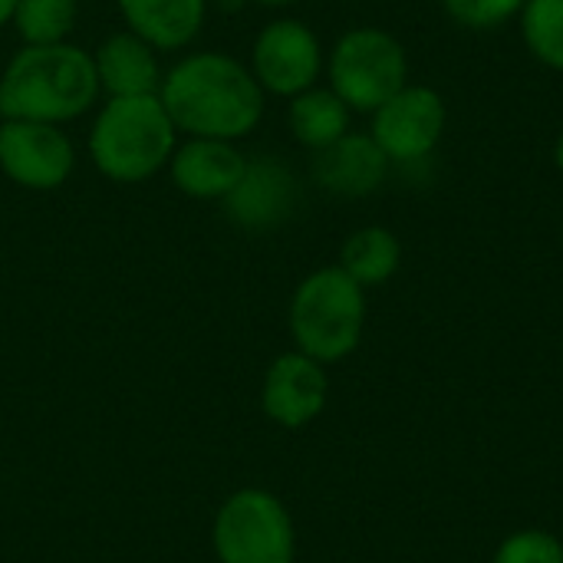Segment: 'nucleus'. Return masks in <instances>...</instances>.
<instances>
[{"mask_svg": "<svg viewBox=\"0 0 563 563\" xmlns=\"http://www.w3.org/2000/svg\"><path fill=\"white\" fill-rule=\"evenodd\" d=\"M175 152V122L158 96H115L99 112L89 155L112 181H145Z\"/></svg>", "mask_w": 563, "mask_h": 563, "instance_id": "obj_3", "label": "nucleus"}, {"mask_svg": "<svg viewBox=\"0 0 563 563\" xmlns=\"http://www.w3.org/2000/svg\"><path fill=\"white\" fill-rule=\"evenodd\" d=\"M297 208V178L294 172L271 155L251 158L241 181L224 198V211L234 224L247 231H271L284 224Z\"/></svg>", "mask_w": 563, "mask_h": 563, "instance_id": "obj_10", "label": "nucleus"}, {"mask_svg": "<svg viewBox=\"0 0 563 563\" xmlns=\"http://www.w3.org/2000/svg\"><path fill=\"white\" fill-rule=\"evenodd\" d=\"M528 0H442L449 16L468 30H495L521 13Z\"/></svg>", "mask_w": 563, "mask_h": 563, "instance_id": "obj_21", "label": "nucleus"}, {"mask_svg": "<svg viewBox=\"0 0 563 563\" xmlns=\"http://www.w3.org/2000/svg\"><path fill=\"white\" fill-rule=\"evenodd\" d=\"M330 396V383L323 373V363L297 353H284L271 363L261 389V406L267 419H274L284 429H303L310 426Z\"/></svg>", "mask_w": 563, "mask_h": 563, "instance_id": "obj_11", "label": "nucleus"}, {"mask_svg": "<svg viewBox=\"0 0 563 563\" xmlns=\"http://www.w3.org/2000/svg\"><path fill=\"white\" fill-rule=\"evenodd\" d=\"M518 16L531 56L563 73V0H528Z\"/></svg>", "mask_w": 563, "mask_h": 563, "instance_id": "obj_18", "label": "nucleus"}, {"mask_svg": "<svg viewBox=\"0 0 563 563\" xmlns=\"http://www.w3.org/2000/svg\"><path fill=\"white\" fill-rule=\"evenodd\" d=\"M129 33L152 49H178L191 43L205 23V0H119Z\"/></svg>", "mask_w": 563, "mask_h": 563, "instance_id": "obj_15", "label": "nucleus"}, {"mask_svg": "<svg viewBox=\"0 0 563 563\" xmlns=\"http://www.w3.org/2000/svg\"><path fill=\"white\" fill-rule=\"evenodd\" d=\"M254 3H264V7H290L297 0H254Z\"/></svg>", "mask_w": 563, "mask_h": 563, "instance_id": "obj_24", "label": "nucleus"}, {"mask_svg": "<svg viewBox=\"0 0 563 563\" xmlns=\"http://www.w3.org/2000/svg\"><path fill=\"white\" fill-rule=\"evenodd\" d=\"M158 99L191 139L234 142L257 129L264 115V89L247 66L228 53L185 56L158 89Z\"/></svg>", "mask_w": 563, "mask_h": 563, "instance_id": "obj_1", "label": "nucleus"}, {"mask_svg": "<svg viewBox=\"0 0 563 563\" xmlns=\"http://www.w3.org/2000/svg\"><path fill=\"white\" fill-rule=\"evenodd\" d=\"M492 563H563V541L541 528L515 531L498 544Z\"/></svg>", "mask_w": 563, "mask_h": 563, "instance_id": "obj_20", "label": "nucleus"}, {"mask_svg": "<svg viewBox=\"0 0 563 563\" xmlns=\"http://www.w3.org/2000/svg\"><path fill=\"white\" fill-rule=\"evenodd\" d=\"M247 158L221 139H191L172 152V181L191 198H228Z\"/></svg>", "mask_w": 563, "mask_h": 563, "instance_id": "obj_13", "label": "nucleus"}, {"mask_svg": "<svg viewBox=\"0 0 563 563\" xmlns=\"http://www.w3.org/2000/svg\"><path fill=\"white\" fill-rule=\"evenodd\" d=\"M389 158L369 132H346L333 145L313 152V178L320 188L343 198L373 195L389 172Z\"/></svg>", "mask_w": 563, "mask_h": 563, "instance_id": "obj_12", "label": "nucleus"}, {"mask_svg": "<svg viewBox=\"0 0 563 563\" xmlns=\"http://www.w3.org/2000/svg\"><path fill=\"white\" fill-rule=\"evenodd\" d=\"M73 162V145L56 125L23 119H7L0 125V168L10 181L33 191H49L69 178Z\"/></svg>", "mask_w": 563, "mask_h": 563, "instance_id": "obj_9", "label": "nucleus"}, {"mask_svg": "<svg viewBox=\"0 0 563 563\" xmlns=\"http://www.w3.org/2000/svg\"><path fill=\"white\" fill-rule=\"evenodd\" d=\"M554 165L561 168V175H563V132L558 135V142H554Z\"/></svg>", "mask_w": 563, "mask_h": 563, "instance_id": "obj_23", "label": "nucleus"}, {"mask_svg": "<svg viewBox=\"0 0 563 563\" xmlns=\"http://www.w3.org/2000/svg\"><path fill=\"white\" fill-rule=\"evenodd\" d=\"M366 327V294L336 264L313 271L290 300V333L303 356L340 363L356 353Z\"/></svg>", "mask_w": 563, "mask_h": 563, "instance_id": "obj_4", "label": "nucleus"}, {"mask_svg": "<svg viewBox=\"0 0 563 563\" xmlns=\"http://www.w3.org/2000/svg\"><path fill=\"white\" fill-rule=\"evenodd\" d=\"M92 63H96L99 89H106L109 99H115V96H158L162 79H165L158 69L155 49L135 33L109 36L96 49Z\"/></svg>", "mask_w": 563, "mask_h": 563, "instance_id": "obj_14", "label": "nucleus"}, {"mask_svg": "<svg viewBox=\"0 0 563 563\" xmlns=\"http://www.w3.org/2000/svg\"><path fill=\"white\" fill-rule=\"evenodd\" d=\"M409 86V56L402 43L379 26L343 33L330 53V89L350 112H376Z\"/></svg>", "mask_w": 563, "mask_h": 563, "instance_id": "obj_5", "label": "nucleus"}, {"mask_svg": "<svg viewBox=\"0 0 563 563\" xmlns=\"http://www.w3.org/2000/svg\"><path fill=\"white\" fill-rule=\"evenodd\" d=\"M76 13V0H16L13 23L26 46H49L69 36Z\"/></svg>", "mask_w": 563, "mask_h": 563, "instance_id": "obj_19", "label": "nucleus"}, {"mask_svg": "<svg viewBox=\"0 0 563 563\" xmlns=\"http://www.w3.org/2000/svg\"><path fill=\"white\" fill-rule=\"evenodd\" d=\"M323 66L317 33L300 20H274L254 40V79L277 96H300L313 89Z\"/></svg>", "mask_w": 563, "mask_h": 563, "instance_id": "obj_8", "label": "nucleus"}, {"mask_svg": "<svg viewBox=\"0 0 563 563\" xmlns=\"http://www.w3.org/2000/svg\"><path fill=\"white\" fill-rule=\"evenodd\" d=\"M214 554L221 563H294L290 511L264 488L234 492L214 518Z\"/></svg>", "mask_w": 563, "mask_h": 563, "instance_id": "obj_6", "label": "nucleus"}, {"mask_svg": "<svg viewBox=\"0 0 563 563\" xmlns=\"http://www.w3.org/2000/svg\"><path fill=\"white\" fill-rule=\"evenodd\" d=\"M99 96L89 53L69 43L23 46L0 76V115L23 122H69Z\"/></svg>", "mask_w": 563, "mask_h": 563, "instance_id": "obj_2", "label": "nucleus"}, {"mask_svg": "<svg viewBox=\"0 0 563 563\" xmlns=\"http://www.w3.org/2000/svg\"><path fill=\"white\" fill-rule=\"evenodd\" d=\"M290 129L294 139L313 152L333 145L350 132V106L333 89H307L290 99Z\"/></svg>", "mask_w": 563, "mask_h": 563, "instance_id": "obj_16", "label": "nucleus"}, {"mask_svg": "<svg viewBox=\"0 0 563 563\" xmlns=\"http://www.w3.org/2000/svg\"><path fill=\"white\" fill-rule=\"evenodd\" d=\"M445 132V102L432 86H402L373 112V139L396 165H412L432 155Z\"/></svg>", "mask_w": 563, "mask_h": 563, "instance_id": "obj_7", "label": "nucleus"}, {"mask_svg": "<svg viewBox=\"0 0 563 563\" xmlns=\"http://www.w3.org/2000/svg\"><path fill=\"white\" fill-rule=\"evenodd\" d=\"M402 264V244L389 228H360L340 251V267L366 290L386 284Z\"/></svg>", "mask_w": 563, "mask_h": 563, "instance_id": "obj_17", "label": "nucleus"}, {"mask_svg": "<svg viewBox=\"0 0 563 563\" xmlns=\"http://www.w3.org/2000/svg\"><path fill=\"white\" fill-rule=\"evenodd\" d=\"M13 10H16V0H0V26L13 20Z\"/></svg>", "mask_w": 563, "mask_h": 563, "instance_id": "obj_22", "label": "nucleus"}]
</instances>
